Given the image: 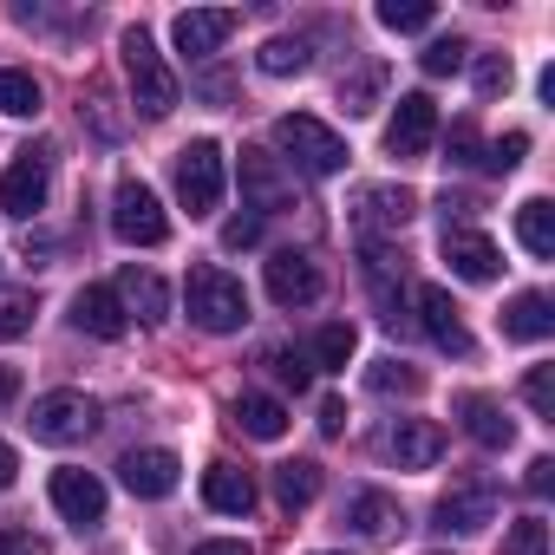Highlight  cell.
Wrapping results in <instances>:
<instances>
[{
    "instance_id": "17",
    "label": "cell",
    "mask_w": 555,
    "mask_h": 555,
    "mask_svg": "<svg viewBox=\"0 0 555 555\" xmlns=\"http://www.w3.org/2000/svg\"><path fill=\"white\" fill-rule=\"evenodd\" d=\"M177 451H125V464H118V477H125V490L131 496H144V503H157V496H170L177 490Z\"/></svg>"
},
{
    "instance_id": "4",
    "label": "cell",
    "mask_w": 555,
    "mask_h": 555,
    "mask_svg": "<svg viewBox=\"0 0 555 555\" xmlns=\"http://www.w3.org/2000/svg\"><path fill=\"white\" fill-rule=\"evenodd\" d=\"M112 229H118V242H131V248H157V242H170V216H164L157 190L138 183V177L118 183V196H112Z\"/></svg>"
},
{
    "instance_id": "45",
    "label": "cell",
    "mask_w": 555,
    "mask_h": 555,
    "mask_svg": "<svg viewBox=\"0 0 555 555\" xmlns=\"http://www.w3.org/2000/svg\"><path fill=\"white\" fill-rule=\"evenodd\" d=\"M451 164H477V131H470V125L451 131Z\"/></svg>"
},
{
    "instance_id": "16",
    "label": "cell",
    "mask_w": 555,
    "mask_h": 555,
    "mask_svg": "<svg viewBox=\"0 0 555 555\" xmlns=\"http://www.w3.org/2000/svg\"><path fill=\"white\" fill-rule=\"evenodd\" d=\"M366 282H373L379 321H386V327H399V314H405V255H392V248L366 242Z\"/></svg>"
},
{
    "instance_id": "5",
    "label": "cell",
    "mask_w": 555,
    "mask_h": 555,
    "mask_svg": "<svg viewBox=\"0 0 555 555\" xmlns=\"http://www.w3.org/2000/svg\"><path fill=\"white\" fill-rule=\"evenodd\" d=\"M27 425H34L40 444H79V438L99 431V399H86V392H40Z\"/></svg>"
},
{
    "instance_id": "21",
    "label": "cell",
    "mask_w": 555,
    "mask_h": 555,
    "mask_svg": "<svg viewBox=\"0 0 555 555\" xmlns=\"http://www.w3.org/2000/svg\"><path fill=\"white\" fill-rule=\"evenodd\" d=\"M203 503H209L216 516H248V509H255V477H248L242 464H209V470H203Z\"/></svg>"
},
{
    "instance_id": "9",
    "label": "cell",
    "mask_w": 555,
    "mask_h": 555,
    "mask_svg": "<svg viewBox=\"0 0 555 555\" xmlns=\"http://www.w3.org/2000/svg\"><path fill=\"white\" fill-rule=\"evenodd\" d=\"M242 196H248V209L255 216H282V209H295V177L282 170V157L274 151H242Z\"/></svg>"
},
{
    "instance_id": "24",
    "label": "cell",
    "mask_w": 555,
    "mask_h": 555,
    "mask_svg": "<svg viewBox=\"0 0 555 555\" xmlns=\"http://www.w3.org/2000/svg\"><path fill=\"white\" fill-rule=\"evenodd\" d=\"M347 522H353L366 542H392V535L405 529V509H399V496H386V490H360V496L347 503Z\"/></svg>"
},
{
    "instance_id": "35",
    "label": "cell",
    "mask_w": 555,
    "mask_h": 555,
    "mask_svg": "<svg viewBox=\"0 0 555 555\" xmlns=\"http://www.w3.org/2000/svg\"><path fill=\"white\" fill-rule=\"evenodd\" d=\"M268 373L282 379L288 392H308V379H314V366H308V353H295V347H274L268 353Z\"/></svg>"
},
{
    "instance_id": "44",
    "label": "cell",
    "mask_w": 555,
    "mask_h": 555,
    "mask_svg": "<svg viewBox=\"0 0 555 555\" xmlns=\"http://www.w3.org/2000/svg\"><path fill=\"white\" fill-rule=\"evenodd\" d=\"M522 483H529V496H548V490H555V457H535Z\"/></svg>"
},
{
    "instance_id": "1",
    "label": "cell",
    "mask_w": 555,
    "mask_h": 555,
    "mask_svg": "<svg viewBox=\"0 0 555 555\" xmlns=\"http://www.w3.org/2000/svg\"><path fill=\"white\" fill-rule=\"evenodd\" d=\"M183 301H190V321H196L203 334H235V327L248 321V288L235 282L229 268H216V261L190 268V282H183Z\"/></svg>"
},
{
    "instance_id": "18",
    "label": "cell",
    "mask_w": 555,
    "mask_h": 555,
    "mask_svg": "<svg viewBox=\"0 0 555 555\" xmlns=\"http://www.w3.org/2000/svg\"><path fill=\"white\" fill-rule=\"evenodd\" d=\"M412 209H418V203H412V190H392V183H373V190H360V235H366V242H379L386 229L399 235V229L412 222Z\"/></svg>"
},
{
    "instance_id": "42",
    "label": "cell",
    "mask_w": 555,
    "mask_h": 555,
    "mask_svg": "<svg viewBox=\"0 0 555 555\" xmlns=\"http://www.w3.org/2000/svg\"><path fill=\"white\" fill-rule=\"evenodd\" d=\"M0 555H47V542L27 529H0Z\"/></svg>"
},
{
    "instance_id": "37",
    "label": "cell",
    "mask_w": 555,
    "mask_h": 555,
    "mask_svg": "<svg viewBox=\"0 0 555 555\" xmlns=\"http://www.w3.org/2000/svg\"><path fill=\"white\" fill-rule=\"evenodd\" d=\"M522 399H529V412H535V418H548V425H555V366H529Z\"/></svg>"
},
{
    "instance_id": "47",
    "label": "cell",
    "mask_w": 555,
    "mask_h": 555,
    "mask_svg": "<svg viewBox=\"0 0 555 555\" xmlns=\"http://www.w3.org/2000/svg\"><path fill=\"white\" fill-rule=\"evenodd\" d=\"M196 92H203L209 105H229V79H222V73H203V79H196Z\"/></svg>"
},
{
    "instance_id": "28",
    "label": "cell",
    "mask_w": 555,
    "mask_h": 555,
    "mask_svg": "<svg viewBox=\"0 0 555 555\" xmlns=\"http://www.w3.org/2000/svg\"><path fill=\"white\" fill-rule=\"evenodd\" d=\"M503 334H509V340H548V334H555L548 295H516V301L503 308Z\"/></svg>"
},
{
    "instance_id": "31",
    "label": "cell",
    "mask_w": 555,
    "mask_h": 555,
    "mask_svg": "<svg viewBox=\"0 0 555 555\" xmlns=\"http://www.w3.org/2000/svg\"><path fill=\"white\" fill-rule=\"evenodd\" d=\"M366 386H373L379 399H418L425 373H418V366H405V360H379V366L366 373Z\"/></svg>"
},
{
    "instance_id": "36",
    "label": "cell",
    "mask_w": 555,
    "mask_h": 555,
    "mask_svg": "<svg viewBox=\"0 0 555 555\" xmlns=\"http://www.w3.org/2000/svg\"><path fill=\"white\" fill-rule=\"evenodd\" d=\"M464 53H470V47H464V40H457V34H451V40H431V47H425V53H418V66H425V73H431V79H451V73H457V66H464Z\"/></svg>"
},
{
    "instance_id": "41",
    "label": "cell",
    "mask_w": 555,
    "mask_h": 555,
    "mask_svg": "<svg viewBox=\"0 0 555 555\" xmlns=\"http://www.w3.org/2000/svg\"><path fill=\"white\" fill-rule=\"evenodd\" d=\"M261 242V216H235L222 222V248H255Z\"/></svg>"
},
{
    "instance_id": "14",
    "label": "cell",
    "mask_w": 555,
    "mask_h": 555,
    "mask_svg": "<svg viewBox=\"0 0 555 555\" xmlns=\"http://www.w3.org/2000/svg\"><path fill=\"white\" fill-rule=\"evenodd\" d=\"M53 509L73 529H99L105 522V483L92 470H53Z\"/></svg>"
},
{
    "instance_id": "50",
    "label": "cell",
    "mask_w": 555,
    "mask_h": 555,
    "mask_svg": "<svg viewBox=\"0 0 555 555\" xmlns=\"http://www.w3.org/2000/svg\"><path fill=\"white\" fill-rule=\"evenodd\" d=\"M327 555H334V548H327Z\"/></svg>"
},
{
    "instance_id": "46",
    "label": "cell",
    "mask_w": 555,
    "mask_h": 555,
    "mask_svg": "<svg viewBox=\"0 0 555 555\" xmlns=\"http://www.w3.org/2000/svg\"><path fill=\"white\" fill-rule=\"evenodd\" d=\"M321 431H327V438L347 431V405H340V399H321Z\"/></svg>"
},
{
    "instance_id": "39",
    "label": "cell",
    "mask_w": 555,
    "mask_h": 555,
    "mask_svg": "<svg viewBox=\"0 0 555 555\" xmlns=\"http://www.w3.org/2000/svg\"><path fill=\"white\" fill-rule=\"evenodd\" d=\"M477 92H483V99L509 92V60H503V53H483V60H477Z\"/></svg>"
},
{
    "instance_id": "2",
    "label": "cell",
    "mask_w": 555,
    "mask_h": 555,
    "mask_svg": "<svg viewBox=\"0 0 555 555\" xmlns=\"http://www.w3.org/2000/svg\"><path fill=\"white\" fill-rule=\"evenodd\" d=\"M118 53H125V79H131V99H138V112H144V118H170V112H177V73L164 66L157 40H151L144 27H131Z\"/></svg>"
},
{
    "instance_id": "34",
    "label": "cell",
    "mask_w": 555,
    "mask_h": 555,
    "mask_svg": "<svg viewBox=\"0 0 555 555\" xmlns=\"http://www.w3.org/2000/svg\"><path fill=\"white\" fill-rule=\"evenodd\" d=\"M503 555H548V522L542 516H516L503 535Z\"/></svg>"
},
{
    "instance_id": "11",
    "label": "cell",
    "mask_w": 555,
    "mask_h": 555,
    "mask_svg": "<svg viewBox=\"0 0 555 555\" xmlns=\"http://www.w3.org/2000/svg\"><path fill=\"white\" fill-rule=\"evenodd\" d=\"M235 27H242V14H235V8H190V14H177V21H170V40H177V53H183V60H209Z\"/></svg>"
},
{
    "instance_id": "27",
    "label": "cell",
    "mask_w": 555,
    "mask_h": 555,
    "mask_svg": "<svg viewBox=\"0 0 555 555\" xmlns=\"http://www.w3.org/2000/svg\"><path fill=\"white\" fill-rule=\"evenodd\" d=\"M516 242H522L535 261L555 255V203H548V196H529V203L516 209Z\"/></svg>"
},
{
    "instance_id": "38",
    "label": "cell",
    "mask_w": 555,
    "mask_h": 555,
    "mask_svg": "<svg viewBox=\"0 0 555 555\" xmlns=\"http://www.w3.org/2000/svg\"><path fill=\"white\" fill-rule=\"evenodd\" d=\"M27 327H34V295H21V288L0 295V340H21Z\"/></svg>"
},
{
    "instance_id": "49",
    "label": "cell",
    "mask_w": 555,
    "mask_h": 555,
    "mask_svg": "<svg viewBox=\"0 0 555 555\" xmlns=\"http://www.w3.org/2000/svg\"><path fill=\"white\" fill-rule=\"evenodd\" d=\"M190 555H255V548H248V542H235V535H229V542H203V548H190Z\"/></svg>"
},
{
    "instance_id": "7",
    "label": "cell",
    "mask_w": 555,
    "mask_h": 555,
    "mask_svg": "<svg viewBox=\"0 0 555 555\" xmlns=\"http://www.w3.org/2000/svg\"><path fill=\"white\" fill-rule=\"evenodd\" d=\"M177 196L190 216H209L222 203V144L216 138H196L177 151Z\"/></svg>"
},
{
    "instance_id": "10",
    "label": "cell",
    "mask_w": 555,
    "mask_h": 555,
    "mask_svg": "<svg viewBox=\"0 0 555 555\" xmlns=\"http://www.w3.org/2000/svg\"><path fill=\"white\" fill-rule=\"evenodd\" d=\"M412 301H418V327L431 334V347H438V353H457V360H470V347H477V340H470V327H464V308H457L444 288H431V282H425Z\"/></svg>"
},
{
    "instance_id": "23",
    "label": "cell",
    "mask_w": 555,
    "mask_h": 555,
    "mask_svg": "<svg viewBox=\"0 0 555 555\" xmlns=\"http://www.w3.org/2000/svg\"><path fill=\"white\" fill-rule=\"evenodd\" d=\"M457 418H464V431H470L483 451H509V438H516V425L503 418V405H496L490 392H464V399H457Z\"/></svg>"
},
{
    "instance_id": "32",
    "label": "cell",
    "mask_w": 555,
    "mask_h": 555,
    "mask_svg": "<svg viewBox=\"0 0 555 555\" xmlns=\"http://www.w3.org/2000/svg\"><path fill=\"white\" fill-rule=\"evenodd\" d=\"M431 21H438L431 0H379V27L386 34H425Z\"/></svg>"
},
{
    "instance_id": "43",
    "label": "cell",
    "mask_w": 555,
    "mask_h": 555,
    "mask_svg": "<svg viewBox=\"0 0 555 555\" xmlns=\"http://www.w3.org/2000/svg\"><path fill=\"white\" fill-rule=\"evenodd\" d=\"M379 92V73H360L353 86H340V99H347V112H366V99Z\"/></svg>"
},
{
    "instance_id": "25",
    "label": "cell",
    "mask_w": 555,
    "mask_h": 555,
    "mask_svg": "<svg viewBox=\"0 0 555 555\" xmlns=\"http://www.w3.org/2000/svg\"><path fill=\"white\" fill-rule=\"evenodd\" d=\"M235 425H242L248 438L274 444V438L288 431V405H282V399H268V392H242V399H235Z\"/></svg>"
},
{
    "instance_id": "6",
    "label": "cell",
    "mask_w": 555,
    "mask_h": 555,
    "mask_svg": "<svg viewBox=\"0 0 555 555\" xmlns=\"http://www.w3.org/2000/svg\"><path fill=\"white\" fill-rule=\"evenodd\" d=\"M47 190H53V151L47 144H27L8 170H0V209L21 216V222L47 209Z\"/></svg>"
},
{
    "instance_id": "20",
    "label": "cell",
    "mask_w": 555,
    "mask_h": 555,
    "mask_svg": "<svg viewBox=\"0 0 555 555\" xmlns=\"http://www.w3.org/2000/svg\"><path fill=\"white\" fill-rule=\"evenodd\" d=\"M392 457H399V470H431V464L444 457V425H438V418H399Z\"/></svg>"
},
{
    "instance_id": "3",
    "label": "cell",
    "mask_w": 555,
    "mask_h": 555,
    "mask_svg": "<svg viewBox=\"0 0 555 555\" xmlns=\"http://www.w3.org/2000/svg\"><path fill=\"white\" fill-rule=\"evenodd\" d=\"M274 144H282V151L295 157V170H308V177H340V170H347V138H340L334 125L308 118V112L274 118Z\"/></svg>"
},
{
    "instance_id": "19",
    "label": "cell",
    "mask_w": 555,
    "mask_h": 555,
    "mask_svg": "<svg viewBox=\"0 0 555 555\" xmlns=\"http://www.w3.org/2000/svg\"><path fill=\"white\" fill-rule=\"evenodd\" d=\"M112 295H118V308H125V321L138 314L144 327H157V321L170 314V288L157 282V274H151V268H125V274H118V288H112Z\"/></svg>"
},
{
    "instance_id": "22",
    "label": "cell",
    "mask_w": 555,
    "mask_h": 555,
    "mask_svg": "<svg viewBox=\"0 0 555 555\" xmlns=\"http://www.w3.org/2000/svg\"><path fill=\"white\" fill-rule=\"evenodd\" d=\"M73 327L79 334H99V340H125V308H118V295L112 288H79L73 295Z\"/></svg>"
},
{
    "instance_id": "12",
    "label": "cell",
    "mask_w": 555,
    "mask_h": 555,
    "mask_svg": "<svg viewBox=\"0 0 555 555\" xmlns=\"http://www.w3.org/2000/svg\"><path fill=\"white\" fill-rule=\"evenodd\" d=\"M431 138H438V105H431L425 92H405V99L392 105L386 151H392V157H425V151H431Z\"/></svg>"
},
{
    "instance_id": "15",
    "label": "cell",
    "mask_w": 555,
    "mask_h": 555,
    "mask_svg": "<svg viewBox=\"0 0 555 555\" xmlns=\"http://www.w3.org/2000/svg\"><path fill=\"white\" fill-rule=\"evenodd\" d=\"M444 261H451V274H464V282H496V268H503L496 242L483 229H464V222H444Z\"/></svg>"
},
{
    "instance_id": "29",
    "label": "cell",
    "mask_w": 555,
    "mask_h": 555,
    "mask_svg": "<svg viewBox=\"0 0 555 555\" xmlns=\"http://www.w3.org/2000/svg\"><path fill=\"white\" fill-rule=\"evenodd\" d=\"M308 60H314L308 40H288V34H274V40L255 53V66H261L268 79H295V73H308Z\"/></svg>"
},
{
    "instance_id": "13",
    "label": "cell",
    "mask_w": 555,
    "mask_h": 555,
    "mask_svg": "<svg viewBox=\"0 0 555 555\" xmlns=\"http://www.w3.org/2000/svg\"><path fill=\"white\" fill-rule=\"evenodd\" d=\"M268 301L274 308H308V301H321V268H314V255H301V248H282L268 261Z\"/></svg>"
},
{
    "instance_id": "40",
    "label": "cell",
    "mask_w": 555,
    "mask_h": 555,
    "mask_svg": "<svg viewBox=\"0 0 555 555\" xmlns=\"http://www.w3.org/2000/svg\"><path fill=\"white\" fill-rule=\"evenodd\" d=\"M522 151H529V138H522V131H509V138H496V144H490V157H483V164L503 177V170H516V164H522Z\"/></svg>"
},
{
    "instance_id": "30",
    "label": "cell",
    "mask_w": 555,
    "mask_h": 555,
    "mask_svg": "<svg viewBox=\"0 0 555 555\" xmlns=\"http://www.w3.org/2000/svg\"><path fill=\"white\" fill-rule=\"evenodd\" d=\"M0 112L8 118H34L40 112V79L21 66H0Z\"/></svg>"
},
{
    "instance_id": "48",
    "label": "cell",
    "mask_w": 555,
    "mask_h": 555,
    "mask_svg": "<svg viewBox=\"0 0 555 555\" xmlns=\"http://www.w3.org/2000/svg\"><path fill=\"white\" fill-rule=\"evenodd\" d=\"M14 477H21V457H14L8 438H0V490H14Z\"/></svg>"
},
{
    "instance_id": "8",
    "label": "cell",
    "mask_w": 555,
    "mask_h": 555,
    "mask_svg": "<svg viewBox=\"0 0 555 555\" xmlns=\"http://www.w3.org/2000/svg\"><path fill=\"white\" fill-rule=\"evenodd\" d=\"M496 503H503V496H496L490 477H457V483L438 496V529H444V535H451V529H457V535H477V529L496 522Z\"/></svg>"
},
{
    "instance_id": "33",
    "label": "cell",
    "mask_w": 555,
    "mask_h": 555,
    "mask_svg": "<svg viewBox=\"0 0 555 555\" xmlns=\"http://www.w3.org/2000/svg\"><path fill=\"white\" fill-rule=\"evenodd\" d=\"M353 327L347 321H327L321 334H314V366H327V373H347V360H353Z\"/></svg>"
},
{
    "instance_id": "26",
    "label": "cell",
    "mask_w": 555,
    "mask_h": 555,
    "mask_svg": "<svg viewBox=\"0 0 555 555\" xmlns=\"http://www.w3.org/2000/svg\"><path fill=\"white\" fill-rule=\"evenodd\" d=\"M314 496H321V464H308V457L274 464V503H282L288 516H295V509H308Z\"/></svg>"
}]
</instances>
